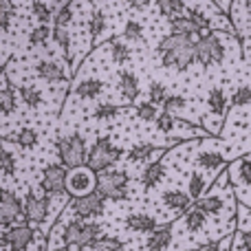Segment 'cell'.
<instances>
[{"label": "cell", "instance_id": "19", "mask_svg": "<svg viewBox=\"0 0 251 251\" xmlns=\"http://www.w3.org/2000/svg\"><path fill=\"white\" fill-rule=\"evenodd\" d=\"M165 176V163L161 159L152 161V163H148L146 168H143L141 176H139V181H141L143 185V192H150L152 187H156L161 181H163Z\"/></svg>", "mask_w": 251, "mask_h": 251}, {"label": "cell", "instance_id": "53", "mask_svg": "<svg viewBox=\"0 0 251 251\" xmlns=\"http://www.w3.org/2000/svg\"><path fill=\"white\" fill-rule=\"evenodd\" d=\"M231 251H236V249H234V247H231Z\"/></svg>", "mask_w": 251, "mask_h": 251}, {"label": "cell", "instance_id": "32", "mask_svg": "<svg viewBox=\"0 0 251 251\" xmlns=\"http://www.w3.org/2000/svg\"><path fill=\"white\" fill-rule=\"evenodd\" d=\"M124 106L119 104H113V101H106V104H97L95 108H93V119H97V122H108V119H115L117 115L124 113Z\"/></svg>", "mask_w": 251, "mask_h": 251}, {"label": "cell", "instance_id": "33", "mask_svg": "<svg viewBox=\"0 0 251 251\" xmlns=\"http://www.w3.org/2000/svg\"><path fill=\"white\" fill-rule=\"evenodd\" d=\"M183 225H185L187 231H192V234H196V231H201L205 225H207V216H205L203 212H199L196 207H192L190 212H185L181 216Z\"/></svg>", "mask_w": 251, "mask_h": 251}, {"label": "cell", "instance_id": "37", "mask_svg": "<svg viewBox=\"0 0 251 251\" xmlns=\"http://www.w3.org/2000/svg\"><path fill=\"white\" fill-rule=\"evenodd\" d=\"M13 141H16L22 150H31V148L38 146V130L25 126V128H20L16 134H13Z\"/></svg>", "mask_w": 251, "mask_h": 251}, {"label": "cell", "instance_id": "23", "mask_svg": "<svg viewBox=\"0 0 251 251\" xmlns=\"http://www.w3.org/2000/svg\"><path fill=\"white\" fill-rule=\"evenodd\" d=\"M165 148L154 146V143H137L128 150V161L130 163H146L150 161L154 154H163Z\"/></svg>", "mask_w": 251, "mask_h": 251}, {"label": "cell", "instance_id": "24", "mask_svg": "<svg viewBox=\"0 0 251 251\" xmlns=\"http://www.w3.org/2000/svg\"><path fill=\"white\" fill-rule=\"evenodd\" d=\"M196 165L203 170H227L229 168V163H227L225 154L218 150H203L196 154Z\"/></svg>", "mask_w": 251, "mask_h": 251}, {"label": "cell", "instance_id": "3", "mask_svg": "<svg viewBox=\"0 0 251 251\" xmlns=\"http://www.w3.org/2000/svg\"><path fill=\"white\" fill-rule=\"evenodd\" d=\"M55 152H57V161L60 165H64L66 170H77L86 165L88 159V148H86V139L82 134H66V137H60L55 141Z\"/></svg>", "mask_w": 251, "mask_h": 251}, {"label": "cell", "instance_id": "22", "mask_svg": "<svg viewBox=\"0 0 251 251\" xmlns=\"http://www.w3.org/2000/svg\"><path fill=\"white\" fill-rule=\"evenodd\" d=\"M117 88L128 101H134L139 97V93H141V88H139V77L132 73V71H126V69L119 71Z\"/></svg>", "mask_w": 251, "mask_h": 251}, {"label": "cell", "instance_id": "54", "mask_svg": "<svg viewBox=\"0 0 251 251\" xmlns=\"http://www.w3.org/2000/svg\"><path fill=\"white\" fill-rule=\"evenodd\" d=\"M66 251H69V249H66Z\"/></svg>", "mask_w": 251, "mask_h": 251}, {"label": "cell", "instance_id": "6", "mask_svg": "<svg viewBox=\"0 0 251 251\" xmlns=\"http://www.w3.org/2000/svg\"><path fill=\"white\" fill-rule=\"evenodd\" d=\"M130 176L126 170H108L97 174V194L104 201H128Z\"/></svg>", "mask_w": 251, "mask_h": 251}, {"label": "cell", "instance_id": "38", "mask_svg": "<svg viewBox=\"0 0 251 251\" xmlns=\"http://www.w3.org/2000/svg\"><path fill=\"white\" fill-rule=\"evenodd\" d=\"M73 9H75V2L60 4L55 18H53V29H69V25L73 22Z\"/></svg>", "mask_w": 251, "mask_h": 251}, {"label": "cell", "instance_id": "50", "mask_svg": "<svg viewBox=\"0 0 251 251\" xmlns=\"http://www.w3.org/2000/svg\"><path fill=\"white\" fill-rule=\"evenodd\" d=\"M150 2H130V9H148Z\"/></svg>", "mask_w": 251, "mask_h": 251}, {"label": "cell", "instance_id": "25", "mask_svg": "<svg viewBox=\"0 0 251 251\" xmlns=\"http://www.w3.org/2000/svg\"><path fill=\"white\" fill-rule=\"evenodd\" d=\"M170 33L192 38V35H203V29H201V26L196 25L192 18L178 16V18H172V20H170Z\"/></svg>", "mask_w": 251, "mask_h": 251}, {"label": "cell", "instance_id": "35", "mask_svg": "<svg viewBox=\"0 0 251 251\" xmlns=\"http://www.w3.org/2000/svg\"><path fill=\"white\" fill-rule=\"evenodd\" d=\"M249 104H251V84H240L234 91V95L229 97V108L240 110V108H247Z\"/></svg>", "mask_w": 251, "mask_h": 251}, {"label": "cell", "instance_id": "52", "mask_svg": "<svg viewBox=\"0 0 251 251\" xmlns=\"http://www.w3.org/2000/svg\"><path fill=\"white\" fill-rule=\"evenodd\" d=\"M243 7H247V9H249V11H251V0H249V2H245V4H243Z\"/></svg>", "mask_w": 251, "mask_h": 251}, {"label": "cell", "instance_id": "31", "mask_svg": "<svg viewBox=\"0 0 251 251\" xmlns=\"http://www.w3.org/2000/svg\"><path fill=\"white\" fill-rule=\"evenodd\" d=\"M108 47H110V57H113L115 64H128L132 60V51L130 47L124 42V40H117V38H110L108 40Z\"/></svg>", "mask_w": 251, "mask_h": 251}, {"label": "cell", "instance_id": "49", "mask_svg": "<svg viewBox=\"0 0 251 251\" xmlns=\"http://www.w3.org/2000/svg\"><path fill=\"white\" fill-rule=\"evenodd\" d=\"M221 249H223V240L216 238V240H207V243L196 245L192 251H221Z\"/></svg>", "mask_w": 251, "mask_h": 251}, {"label": "cell", "instance_id": "28", "mask_svg": "<svg viewBox=\"0 0 251 251\" xmlns=\"http://www.w3.org/2000/svg\"><path fill=\"white\" fill-rule=\"evenodd\" d=\"M18 95H20L22 104H25L26 108H31V110L40 108L42 101H44L42 91H40L38 86H33V84H22V86H18Z\"/></svg>", "mask_w": 251, "mask_h": 251}, {"label": "cell", "instance_id": "51", "mask_svg": "<svg viewBox=\"0 0 251 251\" xmlns=\"http://www.w3.org/2000/svg\"><path fill=\"white\" fill-rule=\"evenodd\" d=\"M240 212H245V214H247V218L251 221V205H240Z\"/></svg>", "mask_w": 251, "mask_h": 251}, {"label": "cell", "instance_id": "9", "mask_svg": "<svg viewBox=\"0 0 251 251\" xmlns=\"http://www.w3.org/2000/svg\"><path fill=\"white\" fill-rule=\"evenodd\" d=\"M35 240V229L29 223H20L2 229V251H26Z\"/></svg>", "mask_w": 251, "mask_h": 251}, {"label": "cell", "instance_id": "46", "mask_svg": "<svg viewBox=\"0 0 251 251\" xmlns=\"http://www.w3.org/2000/svg\"><path fill=\"white\" fill-rule=\"evenodd\" d=\"M11 20H13V4L2 0V2H0V29H2L4 35L11 29Z\"/></svg>", "mask_w": 251, "mask_h": 251}, {"label": "cell", "instance_id": "30", "mask_svg": "<svg viewBox=\"0 0 251 251\" xmlns=\"http://www.w3.org/2000/svg\"><path fill=\"white\" fill-rule=\"evenodd\" d=\"M209 192V185H207V178H205L203 172H192L190 174V181H187V194L192 196V201H201L203 194Z\"/></svg>", "mask_w": 251, "mask_h": 251}, {"label": "cell", "instance_id": "8", "mask_svg": "<svg viewBox=\"0 0 251 251\" xmlns=\"http://www.w3.org/2000/svg\"><path fill=\"white\" fill-rule=\"evenodd\" d=\"M97 190V174L88 170L86 165L69 172V181H66V192L73 199H82V196L95 194Z\"/></svg>", "mask_w": 251, "mask_h": 251}, {"label": "cell", "instance_id": "44", "mask_svg": "<svg viewBox=\"0 0 251 251\" xmlns=\"http://www.w3.org/2000/svg\"><path fill=\"white\" fill-rule=\"evenodd\" d=\"M0 168H2V174L7 178L16 176V156L7 148H2V152H0Z\"/></svg>", "mask_w": 251, "mask_h": 251}, {"label": "cell", "instance_id": "26", "mask_svg": "<svg viewBox=\"0 0 251 251\" xmlns=\"http://www.w3.org/2000/svg\"><path fill=\"white\" fill-rule=\"evenodd\" d=\"M194 207L199 209V212H203L205 216H218V214H223V209H225V201H223V196L207 192L201 201H196Z\"/></svg>", "mask_w": 251, "mask_h": 251}, {"label": "cell", "instance_id": "16", "mask_svg": "<svg viewBox=\"0 0 251 251\" xmlns=\"http://www.w3.org/2000/svg\"><path fill=\"white\" fill-rule=\"evenodd\" d=\"M161 203H163L168 209H176V212H181V216L194 207L192 196L183 190H165L163 194H161Z\"/></svg>", "mask_w": 251, "mask_h": 251}, {"label": "cell", "instance_id": "1", "mask_svg": "<svg viewBox=\"0 0 251 251\" xmlns=\"http://www.w3.org/2000/svg\"><path fill=\"white\" fill-rule=\"evenodd\" d=\"M156 53L165 69H176L178 73H187V69L196 64V40L168 33L161 38Z\"/></svg>", "mask_w": 251, "mask_h": 251}, {"label": "cell", "instance_id": "11", "mask_svg": "<svg viewBox=\"0 0 251 251\" xmlns=\"http://www.w3.org/2000/svg\"><path fill=\"white\" fill-rule=\"evenodd\" d=\"M49 209H51V196H38L33 192H26L25 194V223L29 225H42L49 216Z\"/></svg>", "mask_w": 251, "mask_h": 251}, {"label": "cell", "instance_id": "39", "mask_svg": "<svg viewBox=\"0 0 251 251\" xmlns=\"http://www.w3.org/2000/svg\"><path fill=\"white\" fill-rule=\"evenodd\" d=\"M122 35H124L126 42H141L143 40V25L139 20H134V18H130V20H126Z\"/></svg>", "mask_w": 251, "mask_h": 251}, {"label": "cell", "instance_id": "4", "mask_svg": "<svg viewBox=\"0 0 251 251\" xmlns=\"http://www.w3.org/2000/svg\"><path fill=\"white\" fill-rule=\"evenodd\" d=\"M221 31H205L196 38V64L209 69V66L223 64L227 57V47L221 38Z\"/></svg>", "mask_w": 251, "mask_h": 251}, {"label": "cell", "instance_id": "17", "mask_svg": "<svg viewBox=\"0 0 251 251\" xmlns=\"http://www.w3.org/2000/svg\"><path fill=\"white\" fill-rule=\"evenodd\" d=\"M205 104H207L209 113H212L214 117H218V119H225L227 113H229V97H227V93L223 91L221 86L209 88Z\"/></svg>", "mask_w": 251, "mask_h": 251}, {"label": "cell", "instance_id": "10", "mask_svg": "<svg viewBox=\"0 0 251 251\" xmlns=\"http://www.w3.org/2000/svg\"><path fill=\"white\" fill-rule=\"evenodd\" d=\"M104 207H106V201L101 199L100 194H88V196H82V199H73L69 205V214H73L75 221H91L95 216H101L104 214Z\"/></svg>", "mask_w": 251, "mask_h": 251}, {"label": "cell", "instance_id": "14", "mask_svg": "<svg viewBox=\"0 0 251 251\" xmlns=\"http://www.w3.org/2000/svg\"><path fill=\"white\" fill-rule=\"evenodd\" d=\"M124 225H126V229L134 231V234H152L159 227V223H156L154 216H150L146 212H130L126 216Z\"/></svg>", "mask_w": 251, "mask_h": 251}, {"label": "cell", "instance_id": "20", "mask_svg": "<svg viewBox=\"0 0 251 251\" xmlns=\"http://www.w3.org/2000/svg\"><path fill=\"white\" fill-rule=\"evenodd\" d=\"M106 29H108V18H106L104 9L95 7V9H93V13H91V20H88V33H91L93 47H97V44L101 42Z\"/></svg>", "mask_w": 251, "mask_h": 251}, {"label": "cell", "instance_id": "21", "mask_svg": "<svg viewBox=\"0 0 251 251\" xmlns=\"http://www.w3.org/2000/svg\"><path fill=\"white\" fill-rule=\"evenodd\" d=\"M231 183H240L245 187H251V156H240L234 163H229Z\"/></svg>", "mask_w": 251, "mask_h": 251}, {"label": "cell", "instance_id": "45", "mask_svg": "<svg viewBox=\"0 0 251 251\" xmlns=\"http://www.w3.org/2000/svg\"><path fill=\"white\" fill-rule=\"evenodd\" d=\"M53 42L62 49L64 57L69 60V57H71V35H69V29H53Z\"/></svg>", "mask_w": 251, "mask_h": 251}, {"label": "cell", "instance_id": "43", "mask_svg": "<svg viewBox=\"0 0 251 251\" xmlns=\"http://www.w3.org/2000/svg\"><path fill=\"white\" fill-rule=\"evenodd\" d=\"M163 113H170V115H176L181 113V110L187 108V100L183 95H168V100L163 101Z\"/></svg>", "mask_w": 251, "mask_h": 251}, {"label": "cell", "instance_id": "34", "mask_svg": "<svg viewBox=\"0 0 251 251\" xmlns=\"http://www.w3.org/2000/svg\"><path fill=\"white\" fill-rule=\"evenodd\" d=\"M156 9L161 11V16H163V18L172 20V18L185 16L187 4L181 2V0H159V2H156Z\"/></svg>", "mask_w": 251, "mask_h": 251}, {"label": "cell", "instance_id": "27", "mask_svg": "<svg viewBox=\"0 0 251 251\" xmlns=\"http://www.w3.org/2000/svg\"><path fill=\"white\" fill-rule=\"evenodd\" d=\"M0 106H2V117H11L18 108V95L13 86H9L7 73L2 75V91H0Z\"/></svg>", "mask_w": 251, "mask_h": 251}, {"label": "cell", "instance_id": "13", "mask_svg": "<svg viewBox=\"0 0 251 251\" xmlns=\"http://www.w3.org/2000/svg\"><path fill=\"white\" fill-rule=\"evenodd\" d=\"M33 71L40 79H44V82H49V84H62L69 79L66 66L60 64V62H55V60H38L33 66Z\"/></svg>", "mask_w": 251, "mask_h": 251}, {"label": "cell", "instance_id": "36", "mask_svg": "<svg viewBox=\"0 0 251 251\" xmlns=\"http://www.w3.org/2000/svg\"><path fill=\"white\" fill-rule=\"evenodd\" d=\"M49 40H53V26L38 25L29 33V47H47Z\"/></svg>", "mask_w": 251, "mask_h": 251}, {"label": "cell", "instance_id": "48", "mask_svg": "<svg viewBox=\"0 0 251 251\" xmlns=\"http://www.w3.org/2000/svg\"><path fill=\"white\" fill-rule=\"evenodd\" d=\"M243 251H251V231L249 229H238L234 234V247H238Z\"/></svg>", "mask_w": 251, "mask_h": 251}, {"label": "cell", "instance_id": "29", "mask_svg": "<svg viewBox=\"0 0 251 251\" xmlns=\"http://www.w3.org/2000/svg\"><path fill=\"white\" fill-rule=\"evenodd\" d=\"M57 9H60V4L40 2V0L31 2V13H33V18L40 22V25H49V22H53V18H55Z\"/></svg>", "mask_w": 251, "mask_h": 251}, {"label": "cell", "instance_id": "18", "mask_svg": "<svg viewBox=\"0 0 251 251\" xmlns=\"http://www.w3.org/2000/svg\"><path fill=\"white\" fill-rule=\"evenodd\" d=\"M101 93H104V82L100 77H84L73 86V95L77 100H97Z\"/></svg>", "mask_w": 251, "mask_h": 251}, {"label": "cell", "instance_id": "47", "mask_svg": "<svg viewBox=\"0 0 251 251\" xmlns=\"http://www.w3.org/2000/svg\"><path fill=\"white\" fill-rule=\"evenodd\" d=\"M91 251H126V247H124V243H122L119 238H110V236H104V238L97 243V247L91 249Z\"/></svg>", "mask_w": 251, "mask_h": 251}, {"label": "cell", "instance_id": "5", "mask_svg": "<svg viewBox=\"0 0 251 251\" xmlns=\"http://www.w3.org/2000/svg\"><path fill=\"white\" fill-rule=\"evenodd\" d=\"M124 156V150L119 146H115L110 137H100L95 143H93L91 152H88L86 159V168L93 170L95 174L108 172L117 165V161Z\"/></svg>", "mask_w": 251, "mask_h": 251}, {"label": "cell", "instance_id": "42", "mask_svg": "<svg viewBox=\"0 0 251 251\" xmlns=\"http://www.w3.org/2000/svg\"><path fill=\"white\" fill-rule=\"evenodd\" d=\"M178 124H181V122H176V117H174V115L163 113V110H161L159 119H156V122H154L156 130H159V132H165V134H172L174 130L178 128Z\"/></svg>", "mask_w": 251, "mask_h": 251}, {"label": "cell", "instance_id": "41", "mask_svg": "<svg viewBox=\"0 0 251 251\" xmlns=\"http://www.w3.org/2000/svg\"><path fill=\"white\" fill-rule=\"evenodd\" d=\"M168 100V88L161 82H150L148 86V101H152L154 106H163V101Z\"/></svg>", "mask_w": 251, "mask_h": 251}, {"label": "cell", "instance_id": "40", "mask_svg": "<svg viewBox=\"0 0 251 251\" xmlns=\"http://www.w3.org/2000/svg\"><path fill=\"white\" fill-rule=\"evenodd\" d=\"M134 113H137L139 119H143V122H156L159 119V106H154L152 101H139L137 106H134Z\"/></svg>", "mask_w": 251, "mask_h": 251}, {"label": "cell", "instance_id": "2", "mask_svg": "<svg viewBox=\"0 0 251 251\" xmlns=\"http://www.w3.org/2000/svg\"><path fill=\"white\" fill-rule=\"evenodd\" d=\"M104 238V227L91 221H71L62 229V245L69 251H82L84 247L95 249L97 243Z\"/></svg>", "mask_w": 251, "mask_h": 251}, {"label": "cell", "instance_id": "7", "mask_svg": "<svg viewBox=\"0 0 251 251\" xmlns=\"http://www.w3.org/2000/svg\"><path fill=\"white\" fill-rule=\"evenodd\" d=\"M66 181H69V170L60 163H51L42 170L40 176V190L44 192V196H69L66 192Z\"/></svg>", "mask_w": 251, "mask_h": 251}, {"label": "cell", "instance_id": "12", "mask_svg": "<svg viewBox=\"0 0 251 251\" xmlns=\"http://www.w3.org/2000/svg\"><path fill=\"white\" fill-rule=\"evenodd\" d=\"M22 214H25V201L18 199L16 192L4 187L2 194H0V223H2V229L13 227V223H16Z\"/></svg>", "mask_w": 251, "mask_h": 251}, {"label": "cell", "instance_id": "15", "mask_svg": "<svg viewBox=\"0 0 251 251\" xmlns=\"http://www.w3.org/2000/svg\"><path fill=\"white\" fill-rule=\"evenodd\" d=\"M174 223H163L159 225L146 240V249L148 251H165L172 245V236H174Z\"/></svg>", "mask_w": 251, "mask_h": 251}]
</instances>
